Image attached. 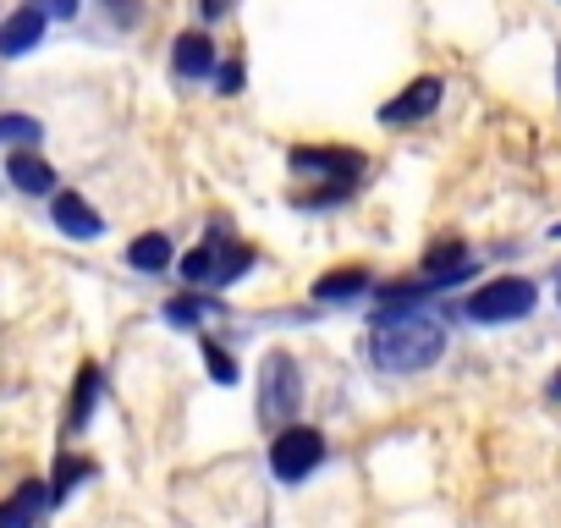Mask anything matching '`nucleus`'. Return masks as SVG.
Here are the masks:
<instances>
[{"instance_id": "nucleus-1", "label": "nucleus", "mask_w": 561, "mask_h": 528, "mask_svg": "<svg viewBox=\"0 0 561 528\" xmlns=\"http://www.w3.org/2000/svg\"><path fill=\"white\" fill-rule=\"evenodd\" d=\"M369 353L391 375L430 369L446 353V325L430 309H419V303H386L375 314V325H369Z\"/></svg>"}, {"instance_id": "nucleus-2", "label": "nucleus", "mask_w": 561, "mask_h": 528, "mask_svg": "<svg viewBox=\"0 0 561 528\" xmlns=\"http://www.w3.org/2000/svg\"><path fill=\"white\" fill-rule=\"evenodd\" d=\"M248 264H253V248L231 242L226 220H215V226H209V242H198V248L176 264V271H182L187 287H231V282L248 276Z\"/></svg>"}, {"instance_id": "nucleus-3", "label": "nucleus", "mask_w": 561, "mask_h": 528, "mask_svg": "<svg viewBox=\"0 0 561 528\" xmlns=\"http://www.w3.org/2000/svg\"><path fill=\"white\" fill-rule=\"evenodd\" d=\"M304 408V375L287 353H270L264 369H259V418L270 429H287Z\"/></svg>"}, {"instance_id": "nucleus-4", "label": "nucleus", "mask_w": 561, "mask_h": 528, "mask_svg": "<svg viewBox=\"0 0 561 528\" xmlns=\"http://www.w3.org/2000/svg\"><path fill=\"white\" fill-rule=\"evenodd\" d=\"M320 462H325V435H320V429H309V424L275 429V440H270V473H275L280 484L309 479Z\"/></svg>"}, {"instance_id": "nucleus-5", "label": "nucleus", "mask_w": 561, "mask_h": 528, "mask_svg": "<svg viewBox=\"0 0 561 528\" xmlns=\"http://www.w3.org/2000/svg\"><path fill=\"white\" fill-rule=\"evenodd\" d=\"M468 320H479V325H506V320H523L528 309H534V282H523V276H501V282H484L468 303Z\"/></svg>"}, {"instance_id": "nucleus-6", "label": "nucleus", "mask_w": 561, "mask_h": 528, "mask_svg": "<svg viewBox=\"0 0 561 528\" xmlns=\"http://www.w3.org/2000/svg\"><path fill=\"white\" fill-rule=\"evenodd\" d=\"M293 171L298 176H320V182L347 193L358 182V171H364V154L358 149H293Z\"/></svg>"}, {"instance_id": "nucleus-7", "label": "nucleus", "mask_w": 561, "mask_h": 528, "mask_svg": "<svg viewBox=\"0 0 561 528\" xmlns=\"http://www.w3.org/2000/svg\"><path fill=\"white\" fill-rule=\"evenodd\" d=\"M440 89H446L440 78H413L391 105H380V122H386V127H413V122H424V116L440 105Z\"/></svg>"}, {"instance_id": "nucleus-8", "label": "nucleus", "mask_w": 561, "mask_h": 528, "mask_svg": "<svg viewBox=\"0 0 561 528\" xmlns=\"http://www.w3.org/2000/svg\"><path fill=\"white\" fill-rule=\"evenodd\" d=\"M45 12L39 7H18L7 23H0V56H7V61H18V56H28L39 39H45Z\"/></svg>"}, {"instance_id": "nucleus-9", "label": "nucleus", "mask_w": 561, "mask_h": 528, "mask_svg": "<svg viewBox=\"0 0 561 528\" xmlns=\"http://www.w3.org/2000/svg\"><path fill=\"white\" fill-rule=\"evenodd\" d=\"M50 220H56L67 237H78V242H94V237H105V220H100V209H94L89 198H78V193H56V204H50Z\"/></svg>"}, {"instance_id": "nucleus-10", "label": "nucleus", "mask_w": 561, "mask_h": 528, "mask_svg": "<svg viewBox=\"0 0 561 528\" xmlns=\"http://www.w3.org/2000/svg\"><path fill=\"white\" fill-rule=\"evenodd\" d=\"M462 276H473V259H468V248L451 237V242H435L430 253H424V282L440 292V287H457Z\"/></svg>"}, {"instance_id": "nucleus-11", "label": "nucleus", "mask_w": 561, "mask_h": 528, "mask_svg": "<svg viewBox=\"0 0 561 528\" xmlns=\"http://www.w3.org/2000/svg\"><path fill=\"white\" fill-rule=\"evenodd\" d=\"M45 506H50V484L28 479V484H18L7 501H0V528H34Z\"/></svg>"}, {"instance_id": "nucleus-12", "label": "nucleus", "mask_w": 561, "mask_h": 528, "mask_svg": "<svg viewBox=\"0 0 561 528\" xmlns=\"http://www.w3.org/2000/svg\"><path fill=\"white\" fill-rule=\"evenodd\" d=\"M127 264H133V271H144V276H160V271H171V264H176V248H171L165 231H144V237H133Z\"/></svg>"}, {"instance_id": "nucleus-13", "label": "nucleus", "mask_w": 561, "mask_h": 528, "mask_svg": "<svg viewBox=\"0 0 561 528\" xmlns=\"http://www.w3.org/2000/svg\"><path fill=\"white\" fill-rule=\"evenodd\" d=\"M171 67L182 72V78H209L220 61H215V45H209V34H182L176 39V50H171Z\"/></svg>"}, {"instance_id": "nucleus-14", "label": "nucleus", "mask_w": 561, "mask_h": 528, "mask_svg": "<svg viewBox=\"0 0 561 528\" xmlns=\"http://www.w3.org/2000/svg\"><path fill=\"white\" fill-rule=\"evenodd\" d=\"M7 176H12L23 193H56V171H50L39 154H28V149H18V154L7 160Z\"/></svg>"}, {"instance_id": "nucleus-15", "label": "nucleus", "mask_w": 561, "mask_h": 528, "mask_svg": "<svg viewBox=\"0 0 561 528\" xmlns=\"http://www.w3.org/2000/svg\"><path fill=\"white\" fill-rule=\"evenodd\" d=\"M364 287H369L364 271H331V276L314 282V298H320V303H342V298H358Z\"/></svg>"}, {"instance_id": "nucleus-16", "label": "nucleus", "mask_w": 561, "mask_h": 528, "mask_svg": "<svg viewBox=\"0 0 561 528\" xmlns=\"http://www.w3.org/2000/svg\"><path fill=\"white\" fill-rule=\"evenodd\" d=\"M94 402H100V369H94V364H83V369H78V386H72V429H83V424H89Z\"/></svg>"}, {"instance_id": "nucleus-17", "label": "nucleus", "mask_w": 561, "mask_h": 528, "mask_svg": "<svg viewBox=\"0 0 561 528\" xmlns=\"http://www.w3.org/2000/svg\"><path fill=\"white\" fill-rule=\"evenodd\" d=\"M89 473H94V462H83V457H61V462H56V479H50V501H67L72 484L89 479Z\"/></svg>"}, {"instance_id": "nucleus-18", "label": "nucleus", "mask_w": 561, "mask_h": 528, "mask_svg": "<svg viewBox=\"0 0 561 528\" xmlns=\"http://www.w3.org/2000/svg\"><path fill=\"white\" fill-rule=\"evenodd\" d=\"M204 314H215L209 298H171V303H165V320H171V325H198Z\"/></svg>"}, {"instance_id": "nucleus-19", "label": "nucleus", "mask_w": 561, "mask_h": 528, "mask_svg": "<svg viewBox=\"0 0 561 528\" xmlns=\"http://www.w3.org/2000/svg\"><path fill=\"white\" fill-rule=\"evenodd\" d=\"M45 127L34 116H0V144H39Z\"/></svg>"}, {"instance_id": "nucleus-20", "label": "nucleus", "mask_w": 561, "mask_h": 528, "mask_svg": "<svg viewBox=\"0 0 561 528\" xmlns=\"http://www.w3.org/2000/svg\"><path fill=\"white\" fill-rule=\"evenodd\" d=\"M204 369H209V380H215V386H237V364H231V353H226V347H215V342L204 347Z\"/></svg>"}, {"instance_id": "nucleus-21", "label": "nucleus", "mask_w": 561, "mask_h": 528, "mask_svg": "<svg viewBox=\"0 0 561 528\" xmlns=\"http://www.w3.org/2000/svg\"><path fill=\"white\" fill-rule=\"evenodd\" d=\"M28 7H39L45 18H78V0H28Z\"/></svg>"}, {"instance_id": "nucleus-22", "label": "nucleus", "mask_w": 561, "mask_h": 528, "mask_svg": "<svg viewBox=\"0 0 561 528\" xmlns=\"http://www.w3.org/2000/svg\"><path fill=\"white\" fill-rule=\"evenodd\" d=\"M215 78H220V94H237V89H242V67H237V61L215 67Z\"/></svg>"}, {"instance_id": "nucleus-23", "label": "nucleus", "mask_w": 561, "mask_h": 528, "mask_svg": "<svg viewBox=\"0 0 561 528\" xmlns=\"http://www.w3.org/2000/svg\"><path fill=\"white\" fill-rule=\"evenodd\" d=\"M231 7H237V0H198V12H204L209 23H220V18H226Z\"/></svg>"}, {"instance_id": "nucleus-24", "label": "nucleus", "mask_w": 561, "mask_h": 528, "mask_svg": "<svg viewBox=\"0 0 561 528\" xmlns=\"http://www.w3.org/2000/svg\"><path fill=\"white\" fill-rule=\"evenodd\" d=\"M550 397H556V402H561V375H556V380H550Z\"/></svg>"}, {"instance_id": "nucleus-25", "label": "nucleus", "mask_w": 561, "mask_h": 528, "mask_svg": "<svg viewBox=\"0 0 561 528\" xmlns=\"http://www.w3.org/2000/svg\"><path fill=\"white\" fill-rule=\"evenodd\" d=\"M556 72H561V61H556Z\"/></svg>"}]
</instances>
